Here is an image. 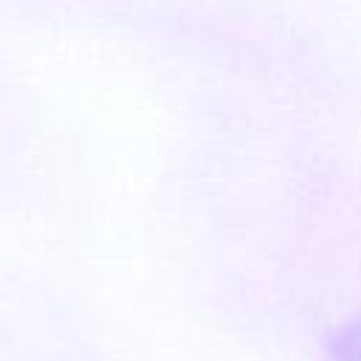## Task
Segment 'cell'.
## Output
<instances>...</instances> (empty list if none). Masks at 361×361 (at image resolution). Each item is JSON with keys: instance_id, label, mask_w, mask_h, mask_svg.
<instances>
[{"instance_id": "cell-1", "label": "cell", "mask_w": 361, "mask_h": 361, "mask_svg": "<svg viewBox=\"0 0 361 361\" xmlns=\"http://www.w3.org/2000/svg\"><path fill=\"white\" fill-rule=\"evenodd\" d=\"M333 361H361V319L338 327L330 338Z\"/></svg>"}]
</instances>
